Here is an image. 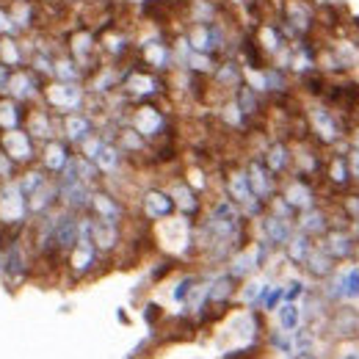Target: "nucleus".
I'll return each mask as SVG.
<instances>
[{
	"mask_svg": "<svg viewBox=\"0 0 359 359\" xmlns=\"http://www.w3.org/2000/svg\"><path fill=\"white\" fill-rule=\"evenodd\" d=\"M304 114H307V125H310V138L320 149H334L348 141L351 130H348L346 119L337 111H332L329 105H323L320 100L313 102L310 108H304Z\"/></svg>",
	"mask_w": 359,
	"mask_h": 359,
	"instance_id": "1",
	"label": "nucleus"
},
{
	"mask_svg": "<svg viewBox=\"0 0 359 359\" xmlns=\"http://www.w3.org/2000/svg\"><path fill=\"white\" fill-rule=\"evenodd\" d=\"M0 273H3V282L11 290L22 287L31 279V273H34V255L28 252L25 241L8 238V243L0 249Z\"/></svg>",
	"mask_w": 359,
	"mask_h": 359,
	"instance_id": "2",
	"label": "nucleus"
},
{
	"mask_svg": "<svg viewBox=\"0 0 359 359\" xmlns=\"http://www.w3.org/2000/svg\"><path fill=\"white\" fill-rule=\"evenodd\" d=\"M86 97H89V91H86L83 83L50 81V83H45V91H42L45 105L55 116H67V114L83 111V108H86Z\"/></svg>",
	"mask_w": 359,
	"mask_h": 359,
	"instance_id": "3",
	"label": "nucleus"
},
{
	"mask_svg": "<svg viewBox=\"0 0 359 359\" xmlns=\"http://www.w3.org/2000/svg\"><path fill=\"white\" fill-rule=\"evenodd\" d=\"M119 91H122L128 100L149 102L152 97L166 94V81H163L158 72H152V69L128 67V69H122V86H119Z\"/></svg>",
	"mask_w": 359,
	"mask_h": 359,
	"instance_id": "4",
	"label": "nucleus"
},
{
	"mask_svg": "<svg viewBox=\"0 0 359 359\" xmlns=\"http://www.w3.org/2000/svg\"><path fill=\"white\" fill-rule=\"evenodd\" d=\"M279 196H282L296 213L320 205V191H318L315 180L307 177V175H299V172H290L287 177H282V182H279Z\"/></svg>",
	"mask_w": 359,
	"mask_h": 359,
	"instance_id": "5",
	"label": "nucleus"
},
{
	"mask_svg": "<svg viewBox=\"0 0 359 359\" xmlns=\"http://www.w3.org/2000/svg\"><path fill=\"white\" fill-rule=\"evenodd\" d=\"M326 185L332 188L334 199H340L346 191L354 188V180H351V169H348V141L334 147V149H326V161H323V175Z\"/></svg>",
	"mask_w": 359,
	"mask_h": 359,
	"instance_id": "6",
	"label": "nucleus"
},
{
	"mask_svg": "<svg viewBox=\"0 0 359 359\" xmlns=\"http://www.w3.org/2000/svg\"><path fill=\"white\" fill-rule=\"evenodd\" d=\"M128 125L147 141H161L169 135V116L155 102H138L128 116Z\"/></svg>",
	"mask_w": 359,
	"mask_h": 359,
	"instance_id": "7",
	"label": "nucleus"
},
{
	"mask_svg": "<svg viewBox=\"0 0 359 359\" xmlns=\"http://www.w3.org/2000/svg\"><path fill=\"white\" fill-rule=\"evenodd\" d=\"M138 55H141V64L158 75L175 69V53H172V42L163 36V34H149L138 42Z\"/></svg>",
	"mask_w": 359,
	"mask_h": 359,
	"instance_id": "8",
	"label": "nucleus"
},
{
	"mask_svg": "<svg viewBox=\"0 0 359 359\" xmlns=\"http://www.w3.org/2000/svg\"><path fill=\"white\" fill-rule=\"evenodd\" d=\"M28 219V196L22 194L17 180L0 182V224L22 226Z\"/></svg>",
	"mask_w": 359,
	"mask_h": 359,
	"instance_id": "9",
	"label": "nucleus"
},
{
	"mask_svg": "<svg viewBox=\"0 0 359 359\" xmlns=\"http://www.w3.org/2000/svg\"><path fill=\"white\" fill-rule=\"evenodd\" d=\"M318 243L323 246V252L340 266V263H357V249H359V241L351 235L348 226H329Z\"/></svg>",
	"mask_w": 359,
	"mask_h": 359,
	"instance_id": "10",
	"label": "nucleus"
},
{
	"mask_svg": "<svg viewBox=\"0 0 359 359\" xmlns=\"http://www.w3.org/2000/svg\"><path fill=\"white\" fill-rule=\"evenodd\" d=\"M323 332L332 340H359V310L348 302L334 304L323 320Z\"/></svg>",
	"mask_w": 359,
	"mask_h": 359,
	"instance_id": "11",
	"label": "nucleus"
},
{
	"mask_svg": "<svg viewBox=\"0 0 359 359\" xmlns=\"http://www.w3.org/2000/svg\"><path fill=\"white\" fill-rule=\"evenodd\" d=\"M102 260H105V255H100V249L91 243V238H78V243L67 252V269H69V276L75 282L91 276L100 269Z\"/></svg>",
	"mask_w": 359,
	"mask_h": 359,
	"instance_id": "12",
	"label": "nucleus"
},
{
	"mask_svg": "<svg viewBox=\"0 0 359 359\" xmlns=\"http://www.w3.org/2000/svg\"><path fill=\"white\" fill-rule=\"evenodd\" d=\"M243 169H246V177H249V185H252V194H255L257 199L271 202V199L279 194V182H282V180L276 177L269 166H266L263 155H252V158L243 163Z\"/></svg>",
	"mask_w": 359,
	"mask_h": 359,
	"instance_id": "13",
	"label": "nucleus"
},
{
	"mask_svg": "<svg viewBox=\"0 0 359 359\" xmlns=\"http://www.w3.org/2000/svg\"><path fill=\"white\" fill-rule=\"evenodd\" d=\"M42 91H45V83H42V78L28 67H20V69H11V75H8V86H6V97H11V100H17V102H36V100H42Z\"/></svg>",
	"mask_w": 359,
	"mask_h": 359,
	"instance_id": "14",
	"label": "nucleus"
},
{
	"mask_svg": "<svg viewBox=\"0 0 359 359\" xmlns=\"http://www.w3.org/2000/svg\"><path fill=\"white\" fill-rule=\"evenodd\" d=\"M0 149H3L17 166H31V163L39 158L34 135L28 133V130H22V128L0 133Z\"/></svg>",
	"mask_w": 359,
	"mask_h": 359,
	"instance_id": "15",
	"label": "nucleus"
},
{
	"mask_svg": "<svg viewBox=\"0 0 359 359\" xmlns=\"http://www.w3.org/2000/svg\"><path fill=\"white\" fill-rule=\"evenodd\" d=\"M177 213L175 208V199L169 194V188H147L141 191V216L147 222H166Z\"/></svg>",
	"mask_w": 359,
	"mask_h": 359,
	"instance_id": "16",
	"label": "nucleus"
},
{
	"mask_svg": "<svg viewBox=\"0 0 359 359\" xmlns=\"http://www.w3.org/2000/svg\"><path fill=\"white\" fill-rule=\"evenodd\" d=\"M94 219H105V222H114V224H125V219H128V208H125V202L114 194V191H108V188H94V194H91V210H89Z\"/></svg>",
	"mask_w": 359,
	"mask_h": 359,
	"instance_id": "17",
	"label": "nucleus"
},
{
	"mask_svg": "<svg viewBox=\"0 0 359 359\" xmlns=\"http://www.w3.org/2000/svg\"><path fill=\"white\" fill-rule=\"evenodd\" d=\"M169 194L175 199V208H177L180 216H185L191 222H199V216L205 213V202H202V194L194 185H188L185 177H180L169 185Z\"/></svg>",
	"mask_w": 359,
	"mask_h": 359,
	"instance_id": "18",
	"label": "nucleus"
},
{
	"mask_svg": "<svg viewBox=\"0 0 359 359\" xmlns=\"http://www.w3.org/2000/svg\"><path fill=\"white\" fill-rule=\"evenodd\" d=\"M238 290H241V282L229 273V271H219V273H213L210 279H208V302H210V307H216V310H224L235 302V296H238Z\"/></svg>",
	"mask_w": 359,
	"mask_h": 359,
	"instance_id": "19",
	"label": "nucleus"
},
{
	"mask_svg": "<svg viewBox=\"0 0 359 359\" xmlns=\"http://www.w3.org/2000/svg\"><path fill=\"white\" fill-rule=\"evenodd\" d=\"M72 158H75V155H72V144H69L67 138H50V141H45V147H42V152H39L42 169H45L50 177H58V175L69 166Z\"/></svg>",
	"mask_w": 359,
	"mask_h": 359,
	"instance_id": "20",
	"label": "nucleus"
},
{
	"mask_svg": "<svg viewBox=\"0 0 359 359\" xmlns=\"http://www.w3.org/2000/svg\"><path fill=\"white\" fill-rule=\"evenodd\" d=\"M122 226L125 224H114V222H105V219H94L91 216V243L100 249V255H116L122 249Z\"/></svg>",
	"mask_w": 359,
	"mask_h": 359,
	"instance_id": "21",
	"label": "nucleus"
},
{
	"mask_svg": "<svg viewBox=\"0 0 359 359\" xmlns=\"http://www.w3.org/2000/svg\"><path fill=\"white\" fill-rule=\"evenodd\" d=\"M257 229H260V238H266L273 249L282 252V246L290 241V235L296 232V222L293 219H282V216H273V213H263L257 219Z\"/></svg>",
	"mask_w": 359,
	"mask_h": 359,
	"instance_id": "22",
	"label": "nucleus"
},
{
	"mask_svg": "<svg viewBox=\"0 0 359 359\" xmlns=\"http://www.w3.org/2000/svg\"><path fill=\"white\" fill-rule=\"evenodd\" d=\"M260 155H263L266 166H269L279 180L287 177V175L293 172V144H290V141H285V138H273Z\"/></svg>",
	"mask_w": 359,
	"mask_h": 359,
	"instance_id": "23",
	"label": "nucleus"
},
{
	"mask_svg": "<svg viewBox=\"0 0 359 359\" xmlns=\"http://www.w3.org/2000/svg\"><path fill=\"white\" fill-rule=\"evenodd\" d=\"M61 133H64V138L72 147H81L89 135L97 133V122H94V116L86 114V111H75V114L61 116Z\"/></svg>",
	"mask_w": 359,
	"mask_h": 359,
	"instance_id": "24",
	"label": "nucleus"
},
{
	"mask_svg": "<svg viewBox=\"0 0 359 359\" xmlns=\"http://www.w3.org/2000/svg\"><path fill=\"white\" fill-rule=\"evenodd\" d=\"M25 130L34 135V141H50V138H58V128H61V116H55L47 105H39L34 111H28V119H25Z\"/></svg>",
	"mask_w": 359,
	"mask_h": 359,
	"instance_id": "25",
	"label": "nucleus"
},
{
	"mask_svg": "<svg viewBox=\"0 0 359 359\" xmlns=\"http://www.w3.org/2000/svg\"><path fill=\"white\" fill-rule=\"evenodd\" d=\"M91 194H94V188L86 185V182H67V185H58V199H61V208H67V210H72V213H78V216H83V213H89L91 210Z\"/></svg>",
	"mask_w": 359,
	"mask_h": 359,
	"instance_id": "26",
	"label": "nucleus"
},
{
	"mask_svg": "<svg viewBox=\"0 0 359 359\" xmlns=\"http://www.w3.org/2000/svg\"><path fill=\"white\" fill-rule=\"evenodd\" d=\"M213 83L219 86V89L224 91H235L243 81H246V67L241 64V58L238 55H226L224 61H219L216 64V69H213Z\"/></svg>",
	"mask_w": 359,
	"mask_h": 359,
	"instance_id": "27",
	"label": "nucleus"
},
{
	"mask_svg": "<svg viewBox=\"0 0 359 359\" xmlns=\"http://www.w3.org/2000/svg\"><path fill=\"white\" fill-rule=\"evenodd\" d=\"M58 205H61V199H58V182H55V177H50L45 185H39V188L28 196V216L42 219L50 210H55Z\"/></svg>",
	"mask_w": 359,
	"mask_h": 359,
	"instance_id": "28",
	"label": "nucleus"
},
{
	"mask_svg": "<svg viewBox=\"0 0 359 359\" xmlns=\"http://www.w3.org/2000/svg\"><path fill=\"white\" fill-rule=\"evenodd\" d=\"M329 226H332L329 208H323V205H315V208L302 210V213L296 216V229L304 232V235H310V238H315V241H318Z\"/></svg>",
	"mask_w": 359,
	"mask_h": 359,
	"instance_id": "29",
	"label": "nucleus"
},
{
	"mask_svg": "<svg viewBox=\"0 0 359 359\" xmlns=\"http://www.w3.org/2000/svg\"><path fill=\"white\" fill-rule=\"evenodd\" d=\"M302 271L313 279V282H323V279H329L334 271H337V263L323 252V246L315 241V246H313V252L307 255V260H304V266H302Z\"/></svg>",
	"mask_w": 359,
	"mask_h": 359,
	"instance_id": "30",
	"label": "nucleus"
},
{
	"mask_svg": "<svg viewBox=\"0 0 359 359\" xmlns=\"http://www.w3.org/2000/svg\"><path fill=\"white\" fill-rule=\"evenodd\" d=\"M315 246V238H310V235H304V232H293L290 235V241L282 246V260L287 263V266H293V269H302L304 266V260H307V255L313 252Z\"/></svg>",
	"mask_w": 359,
	"mask_h": 359,
	"instance_id": "31",
	"label": "nucleus"
},
{
	"mask_svg": "<svg viewBox=\"0 0 359 359\" xmlns=\"http://www.w3.org/2000/svg\"><path fill=\"white\" fill-rule=\"evenodd\" d=\"M226 271L238 279V282H246L252 279L257 271H260V263H257V255H255V246H246L241 252H235L229 260H226Z\"/></svg>",
	"mask_w": 359,
	"mask_h": 359,
	"instance_id": "32",
	"label": "nucleus"
},
{
	"mask_svg": "<svg viewBox=\"0 0 359 359\" xmlns=\"http://www.w3.org/2000/svg\"><path fill=\"white\" fill-rule=\"evenodd\" d=\"M53 81H61V83H83L86 81V72H83V67L69 53H61V55L53 58Z\"/></svg>",
	"mask_w": 359,
	"mask_h": 359,
	"instance_id": "33",
	"label": "nucleus"
},
{
	"mask_svg": "<svg viewBox=\"0 0 359 359\" xmlns=\"http://www.w3.org/2000/svg\"><path fill=\"white\" fill-rule=\"evenodd\" d=\"M232 100H235V105L241 108V114H243L246 119H257V116L263 114V97H260V91L252 89L246 81L232 91Z\"/></svg>",
	"mask_w": 359,
	"mask_h": 359,
	"instance_id": "34",
	"label": "nucleus"
},
{
	"mask_svg": "<svg viewBox=\"0 0 359 359\" xmlns=\"http://www.w3.org/2000/svg\"><path fill=\"white\" fill-rule=\"evenodd\" d=\"M28 119V111L22 108V102L11 100V97H0V133L6 130H17L22 128V122Z\"/></svg>",
	"mask_w": 359,
	"mask_h": 359,
	"instance_id": "35",
	"label": "nucleus"
},
{
	"mask_svg": "<svg viewBox=\"0 0 359 359\" xmlns=\"http://www.w3.org/2000/svg\"><path fill=\"white\" fill-rule=\"evenodd\" d=\"M97 169L102 172V177H114V175H119V169L125 166V152L116 147V141H105V147L100 149V155H97Z\"/></svg>",
	"mask_w": 359,
	"mask_h": 359,
	"instance_id": "36",
	"label": "nucleus"
},
{
	"mask_svg": "<svg viewBox=\"0 0 359 359\" xmlns=\"http://www.w3.org/2000/svg\"><path fill=\"white\" fill-rule=\"evenodd\" d=\"M130 36L125 34V31H119V28H114L111 34H105L102 39H100V53H105V55H111L114 61H119V58H125L128 53H130Z\"/></svg>",
	"mask_w": 359,
	"mask_h": 359,
	"instance_id": "37",
	"label": "nucleus"
},
{
	"mask_svg": "<svg viewBox=\"0 0 359 359\" xmlns=\"http://www.w3.org/2000/svg\"><path fill=\"white\" fill-rule=\"evenodd\" d=\"M263 78H266V94L282 97V94H287V91L293 89L290 86V72L282 69V67H276V64H269L263 69Z\"/></svg>",
	"mask_w": 359,
	"mask_h": 359,
	"instance_id": "38",
	"label": "nucleus"
},
{
	"mask_svg": "<svg viewBox=\"0 0 359 359\" xmlns=\"http://www.w3.org/2000/svg\"><path fill=\"white\" fill-rule=\"evenodd\" d=\"M25 58H28L25 47L20 45L14 36H3V39H0V64H3V67L20 69V67L25 64Z\"/></svg>",
	"mask_w": 359,
	"mask_h": 359,
	"instance_id": "39",
	"label": "nucleus"
},
{
	"mask_svg": "<svg viewBox=\"0 0 359 359\" xmlns=\"http://www.w3.org/2000/svg\"><path fill=\"white\" fill-rule=\"evenodd\" d=\"M269 285H271V282H260V279H246V282H243V287L238 290V296H241V304H243L246 310H260V304H263V296H266Z\"/></svg>",
	"mask_w": 359,
	"mask_h": 359,
	"instance_id": "40",
	"label": "nucleus"
},
{
	"mask_svg": "<svg viewBox=\"0 0 359 359\" xmlns=\"http://www.w3.org/2000/svg\"><path fill=\"white\" fill-rule=\"evenodd\" d=\"M11 20H14V28L17 34H28L34 28V20H36V8L31 0H22V3H11Z\"/></svg>",
	"mask_w": 359,
	"mask_h": 359,
	"instance_id": "41",
	"label": "nucleus"
},
{
	"mask_svg": "<svg viewBox=\"0 0 359 359\" xmlns=\"http://www.w3.org/2000/svg\"><path fill=\"white\" fill-rule=\"evenodd\" d=\"M276 323H279V329H285V332H296L304 320H302V304L299 302H282L279 307H276Z\"/></svg>",
	"mask_w": 359,
	"mask_h": 359,
	"instance_id": "42",
	"label": "nucleus"
},
{
	"mask_svg": "<svg viewBox=\"0 0 359 359\" xmlns=\"http://www.w3.org/2000/svg\"><path fill=\"white\" fill-rule=\"evenodd\" d=\"M337 276H340V290H343V302L354 304L359 302V263L348 266V269H337Z\"/></svg>",
	"mask_w": 359,
	"mask_h": 359,
	"instance_id": "43",
	"label": "nucleus"
},
{
	"mask_svg": "<svg viewBox=\"0 0 359 359\" xmlns=\"http://www.w3.org/2000/svg\"><path fill=\"white\" fill-rule=\"evenodd\" d=\"M191 22H213L219 20V3L216 0H188Z\"/></svg>",
	"mask_w": 359,
	"mask_h": 359,
	"instance_id": "44",
	"label": "nucleus"
},
{
	"mask_svg": "<svg viewBox=\"0 0 359 359\" xmlns=\"http://www.w3.org/2000/svg\"><path fill=\"white\" fill-rule=\"evenodd\" d=\"M299 83H302V91H304L307 97H313V100H323L326 86H329V75H323L320 69H315V72H310V75L299 78Z\"/></svg>",
	"mask_w": 359,
	"mask_h": 359,
	"instance_id": "45",
	"label": "nucleus"
},
{
	"mask_svg": "<svg viewBox=\"0 0 359 359\" xmlns=\"http://www.w3.org/2000/svg\"><path fill=\"white\" fill-rule=\"evenodd\" d=\"M266 343H269L276 354L293 357V332H285V329H271V332H266Z\"/></svg>",
	"mask_w": 359,
	"mask_h": 359,
	"instance_id": "46",
	"label": "nucleus"
},
{
	"mask_svg": "<svg viewBox=\"0 0 359 359\" xmlns=\"http://www.w3.org/2000/svg\"><path fill=\"white\" fill-rule=\"evenodd\" d=\"M47 180H50V175H47L45 169L39 166V169H25V172L17 177V182H20L22 194H25V196H31V194H34L39 185H45Z\"/></svg>",
	"mask_w": 359,
	"mask_h": 359,
	"instance_id": "47",
	"label": "nucleus"
},
{
	"mask_svg": "<svg viewBox=\"0 0 359 359\" xmlns=\"http://www.w3.org/2000/svg\"><path fill=\"white\" fill-rule=\"evenodd\" d=\"M199 279H202V273H185V276H180L177 282H175V287H172V302L175 304H185Z\"/></svg>",
	"mask_w": 359,
	"mask_h": 359,
	"instance_id": "48",
	"label": "nucleus"
},
{
	"mask_svg": "<svg viewBox=\"0 0 359 359\" xmlns=\"http://www.w3.org/2000/svg\"><path fill=\"white\" fill-rule=\"evenodd\" d=\"M175 269H177V257H172V255H169V257L158 260L155 266H149L147 282H149V285H158V282H163V279H166V276H169V273H172Z\"/></svg>",
	"mask_w": 359,
	"mask_h": 359,
	"instance_id": "49",
	"label": "nucleus"
},
{
	"mask_svg": "<svg viewBox=\"0 0 359 359\" xmlns=\"http://www.w3.org/2000/svg\"><path fill=\"white\" fill-rule=\"evenodd\" d=\"M285 302V282H276V285H269L266 296H263V304L260 310L263 313H276V307Z\"/></svg>",
	"mask_w": 359,
	"mask_h": 359,
	"instance_id": "50",
	"label": "nucleus"
},
{
	"mask_svg": "<svg viewBox=\"0 0 359 359\" xmlns=\"http://www.w3.org/2000/svg\"><path fill=\"white\" fill-rule=\"evenodd\" d=\"M307 290H310L307 279L293 276V279H287V282H285V302H302Z\"/></svg>",
	"mask_w": 359,
	"mask_h": 359,
	"instance_id": "51",
	"label": "nucleus"
},
{
	"mask_svg": "<svg viewBox=\"0 0 359 359\" xmlns=\"http://www.w3.org/2000/svg\"><path fill=\"white\" fill-rule=\"evenodd\" d=\"M340 208L348 213L351 222H359V191H346L340 196Z\"/></svg>",
	"mask_w": 359,
	"mask_h": 359,
	"instance_id": "52",
	"label": "nucleus"
},
{
	"mask_svg": "<svg viewBox=\"0 0 359 359\" xmlns=\"http://www.w3.org/2000/svg\"><path fill=\"white\" fill-rule=\"evenodd\" d=\"M141 315H144V320H147V326H149V329H155V326L166 318L163 307H161V304H155V302H147V304H144V313Z\"/></svg>",
	"mask_w": 359,
	"mask_h": 359,
	"instance_id": "53",
	"label": "nucleus"
},
{
	"mask_svg": "<svg viewBox=\"0 0 359 359\" xmlns=\"http://www.w3.org/2000/svg\"><path fill=\"white\" fill-rule=\"evenodd\" d=\"M14 169H17V163L0 149V182H8V180H17V175H14Z\"/></svg>",
	"mask_w": 359,
	"mask_h": 359,
	"instance_id": "54",
	"label": "nucleus"
},
{
	"mask_svg": "<svg viewBox=\"0 0 359 359\" xmlns=\"http://www.w3.org/2000/svg\"><path fill=\"white\" fill-rule=\"evenodd\" d=\"M17 28H14V20H11V8L0 6V36H14Z\"/></svg>",
	"mask_w": 359,
	"mask_h": 359,
	"instance_id": "55",
	"label": "nucleus"
},
{
	"mask_svg": "<svg viewBox=\"0 0 359 359\" xmlns=\"http://www.w3.org/2000/svg\"><path fill=\"white\" fill-rule=\"evenodd\" d=\"M348 169H351L354 185H359V149H354V147H348Z\"/></svg>",
	"mask_w": 359,
	"mask_h": 359,
	"instance_id": "56",
	"label": "nucleus"
},
{
	"mask_svg": "<svg viewBox=\"0 0 359 359\" xmlns=\"http://www.w3.org/2000/svg\"><path fill=\"white\" fill-rule=\"evenodd\" d=\"M8 75H11V69L0 64V94H6V86H8Z\"/></svg>",
	"mask_w": 359,
	"mask_h": 359,
	"instance_id": "57",
	"label": "nucleus"
},
{
	"mask_svg": "<svg viewBox=\"0 0 359 359\" xmlns=\"http://www.w3.org/2000/svg\"><path fill=\"white\" fill-rule=\"evenodd\" d=\"M348 147H354V149H359V125L348 133Z\"/></svg>",
	"mask_w": 359,
	"mask_h": 359,
	"instance_id": "58",
	"label": "nucleus"
},
{
	"mask_svg": "<svg viewBox=\"0 0 359 359\" xmlns=\"http://www.w3.org/2000/svg\"><path fill=\"white\" fill-rule=\"evenodd\" d=\"M290 359H320V357H318L315 351H296V354H293Z\"/></svg>",
	"mask_w": 359,
	"mask_h": 359,
	"instance_id": "59",
	"label": "nucleus"
},
{
	"mask_svg": "<svg viewBox=\"0 0 359 359\" xmlns=\"http://www.w3.org/2000/svg\"><path fill=\"white\" fill-rule=\"evenodd\" d=\"M116 320H119V323H125V326H130V315L125 313V310H116Z\"/></svg>",
	"mask_w": 359,
	"mask_h": 359,
	"instance_id": "60",
	"label": "nucleus"
},
{
	"mask_svg": "<svg viewBox=\"0 0 359 359\" xmlns=\"http://www.w3.org/2000/svg\"><path fill=\"white\" fill-rule=\"evenodd\" d=\"M340 359H359V354H343Z\"/></svg>",
	"mask_w": 359,
	"mask_h": 359,
	"instance_id": "61",
	"label": "nucleus"
},
{
	"mask_svg": "<svg viewBox=\"0 0 359 359\" xmlns=\"http://www.w3.org/2000/svg\"><path fill=\"white\" fill-rule=\"evenodd\" d=\"M357 263H359V249H357Z\"/></svg>",
	"mask_w": 359,
	"mask_h": 359,
	"instance_id": "62",
	"label": "nucleus"
},
{
	"mask_svg": "<svg viewBox=\"0 0 359 359\" xmlns=\"http://www.w3.org/2000/svg\"><path fill=\"white\" fill-rule=\"evenodd\" d=\"M14 3H22V0H14Z\"/></svg>",
	"mask_w": 359,
	"mask_h": 359,
	"instance_id": "63",
	"label": "nucleus"
}]
</instances>
